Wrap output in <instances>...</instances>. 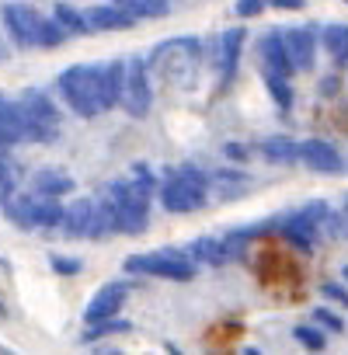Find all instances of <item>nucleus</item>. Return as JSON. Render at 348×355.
Listing matches in <instances>:
<instances>
[{
  "mask_svg": "<svg viewBox=\"0 0 348 355\" xmlns=\"http://www.w3.org/2000/svg\"><path fill=\"white\" fill-rule=\"evenodd\" d=\"M122 87H125V60H112L101 67V105L105 112L122 105Z\"/></svg>",
  "mask_w": 348,
  "mask_h": 355,
  "instance_id": "18",
  "label": "nucleus"
},
{
  "mask_svg": "<svg viewBox=\"0 0 348 355\" xmlns=\"http://www.w3.org/2000/svg\"><path fill=\"white\" fill-rule=\"evenodd\" d=\"M84 15H87L91 32H122V28H132L136 25V18L125 8H119L115 0H112V4H94Z\"/></svg>",
  "mask_w": 348,
  "mask_h": 355,
  "instance_id": "14",
  "label": "nucleus"
},
{
  "mask_svg": "<svg viewBox=\"0 0 348 355\" xmlns=\"http://www.w3.org/2000/svg\"><path fill=\"white\" fill-rule=\"evenodd\" d=\"M132 331V324L129 320H119V317H108V320H94V324H87V331H84V345H91V341H101V338H112V334H129Z\"/></svg>",
  "mask_w": 348,
  "mask_h": 355,
  "instance_id": "28",
  "label": "nucleus"
},
{
  "mask_svg": "<svg viewBox=\"0 0 348 355\" xmlns=\"http://www.w3.org/2000/svg\"><path fill=\"white\" fill-rule=\"evenodd\" d=\"M209 202V174L199 171L195 164H182V167H171L164 171V182H160V206L167 213H199Z\"/></svg>",
  "mask_w": 348,
  "mask_h": 355,
  "instance_id": "2",
  "label": "nucleus"
},
{
  "mask_svg": "<svg viewBox=\"0 0 348 355\" xmlns=\"http://www.w3.org/2000/svg\"><path fill=\"white\" fill-rule=\"evenodd\" d=\"M282 39H286V49H289V60H293L296 73H310L313 63H317V46H320L317 28H313V25L282 28Z\"/></svg>",
  "mask_w": 348,
  "mask_h": 355,
  "instance_id": "9",
  "label": "nucleus"
},
{
  "mask_svg": "<svg viewBox=\"0 0 348 355\" xmlns=\"http://www.w3.org/2000/svg\"><path fill=\"white\" fill-rule=\"evenodd\" d=\"M0 129H4L15 143L28 139V112L21 105V98H8V94H0Z\"/></svg>",
  "mask_w": 348,
  "mask_h": 355,
  "instance_id": "17",
  "label": "nucleus"
},
{
  "mask_svg": "<svg viewBox=\"0 0 348 355\" xmlns=\"http://www.w3.org/2000/svg\"><path fill=\"white\" fill-rule=\"evenodd\" d=\"M268 8H279V11H299V8H306V0H268Z\"/></svg>",
  "mask_w": 348,
  "mask_h": 355,
  "instance_id": "38",
  "label": "nucleus"
},
{
  "mask_svg": "<svg viewBox=\"0 0 348 355\" xmlns=\"http://www.w3.org/2000/svg\"><path fill=\"white\" fill-rule=\"evenodd\" d=\"M4 216L18 227V230H35V196H15L4 206Z\"/></svg>",
  "mask_w": 348,
  "mask_h": 355,
  "instance_id": "23",
  "label": "nucleus"
},
{
  "mask_svg": "<svg viewBox=\"0 0 348 355\" xmlns=\"http://www.w3.org/2000/svg\"><path fill=\"white\" fill-rule=\"evenodd\" d=\"M261 77H265V91H268V98L279 105V112H289V108H293L289 77H286V73H272V70H261Z\"/></svg>",
  "mask_w": 348,
  "mask_h": 355,
  "instance_id": "26",
  "label": "nucleus"
},
{
  "mask_svg": "<svg viewBox=\"0 0 348 355\" xmlns=\"http://www.w3.org/2000/svg\"><path fill=\"white\" fill-rule=\"evenodd\" d=\"M317 91H320V98H334V94L341 91V80H338V73H327V77L317 84Z\"/></svg>",
  "mask_w": 348,
  "mask_h": 355,
  "instance_id": "36",
  "label": "nucleus"
},
{
  "mask_svg": "<svg viewBox=\"0 0 348 355\" xmlns=\"http://www.w3.org/2000/svg\"><path fill=\"white\" fill-rule=\"evenodd\" d=\"M153 105V87H150V63L143 56H129L125 60V87H122V105L125 115L132 119H146Z\"/></svg>",
  "mask_w": 348,
  "mask_h": 355,
  "instance_id": "6",
  "label": "nucleus"
},
{
  "mask_svg": "<svg viewBox=\"0 0 348 355\" xmlns=\"http://www.w3.org/2000/svg\"><path fill=\"white\" fill-rule=\"evenodd\" d=\"M244 42H247V32L244 28H227L220 35V56H216V67H220V84L227 87L241 67V53H244Z\"/></svg>",
  "mask_w": 348,
  "mask_h": 355,
  "instance_id": "12",
  "label": "nucleus"
},
{
  "mask_svg": "<svg viewBox=\"0 0 348 355\" xmlns=\"http://www.w3.org/2000/svg\"><path fill=\"white\" fill-rule=\"evenodd\" d=\"M112 209H115V220H119V234H143L146 223H150V199H153V189L136 182V178L129 174L125 182H112L105 189Z\"/></svg>",
  "mask_w": 348,
  "mask_h": 355,
  "instance_id": "3",
  "label": "nucleus"
},
{
  "mask_svg": "<svg viewBox=\"0 0 348 355\" xmlns=\"http://www.w3.org/2000/svg\"><path fill=\"white\" fill-rule=\"evenodd\" d=\"M94 213H98V199H73L63 213V234L80 241L94 234Z\"/></svg>",
  "mask_w": 348,
  "mask_h": 355,
  "instance_id": "13",
  "label": "nucleus"
},
{
  "mask_svg": "<svg viewBox=\"0 0 348 355\" xmlns=\"http://www.w3.org/2000/svg\"><path fill=\"white\" fill-rule=\"evenodd\" d=\"M299 164L313 174H341L345 171L341 150L327 139H303L299 143Z\"/></svg>",
  "mask_w": 348,
  "mask_h": 355,
  "instance_id": "10",
  "label": "nucleus"
},
{
  "mask_svg": "<svg viewBox=\"0 0 348 355\" xmlns=\"http://www.w3.org/2000/svg\"><path fill=\"white\" fill-rule=\"evenodd\" d=\"M21 105L28 112V139L32 143H53L60 136V112L46 91H25Z\"/></svg>",
  "mask_w": 348,
  "mask_h": 355,
  "instance_id": "7",
  "label": "nucleus"
},
{
  "mask_svg": "<svg viewBox=\"0 0 348 355\" xmlns=\"http://www.w3.org/2000/svg\"><path fill=\"white\" fill-rule=\"evenodd\" d=\"M320 46H324V53L331 56V63L334 67H348V25H327V28H320Z\"/></svg>",
  "mask_w": 348,
  "mask_h": 355,
  "instance_id": "20",
  "label": "nucleus"
},
{
  "mask_svg": "<svg viewBox=\"0 0 348 355\" xmlns=\"http://www.w3.org/2000/svg\"><path fill=\"white\" fill-rule=\"evenodd\" d=\"M341 275H345V282H348V265H345V272H341Z\"/></svg>",
  "mask_w": 348,
  "mask_h": 355,
  "instance_id": "40",
  "label": "nucleus"
},
{
  "mask_svg": "<svg viewBox=\"0 0 348 355\" xmlns=\"http://www.w3.org/2000/svg\"><path fill=\"white\" fill-rule=\"evenodd\" d=\"M32 192L63 199V196L73 192V178H70L63 167H39V171L32 174Z\"/></svg>",
  "mask_w": 348,
  "mask_h": 355,
  "instance_id": "16",
  "label": "nucleus"
},
{
  "mask_svg": "<svg viewBox=\"0 0 348 355\" xmlns=\"http://www.w3.org/2000/svg\"><path fill=\"white\" fill-rule=\"evenodd\" d=\"M63 206L60 199L53 196H39L35 192V230H53V227H63Z\"/></svg>",
  "mask_w": 348,
  "mask_h": 355,
  "instance_id": "24",
  "label": "nucleus"
},
{
  "mask_svg": "<svg viewBox=\"0 0 348 355\" xmlns=\"http://www.w3.org/2000/svg\"><path fill=\"white\" fill-rule=\"evenodd\" d=\"M261 157L268 164H296L299 160V143L289 136H268L261 143Z\"/></svg>",
  "mask_w": 348,
  "mask_h": 355,
  "instance_id": "21",
  "label": "nucleus"
},
{
  "mask_svg": "<svg viewBox=\"0 0 348 355\" xmlns=\"http://www.w3.org/2000/svg\"><path fill=\"white\" fill-rule=\"evenodd\" d=\"M4 28H8V35L18 49H32V46H39L42 15L28 4H8L4 8Z\"/></svg>",
  "mask_w": 348,
  "mask_h": 355,
  "instance_id": "8",
  "label": "nucleus"
},
{
  "mask_svg": "<svg viewBox=\"0 0 348 355\" xmlns=\"http://www.w3.org/2000/svg\"><path fill=\"white\" fill-rule=\"evenodd\" d=\"M49 265H53V272H60V275H77V272L84 268L77 258H63V254H49Z\"/></svg>",
  "mask_w": 348,
  "mask_h": 355,
  "instance_id": "34",
  "label": "nucleus"
},
{
  "mask_svg": "<svg viewBox=\"0 0 348 355\" xmlns=\"http://www.w3.org/2000/svg\"><path fill=\"white\" fill-rule=\"evenodd\" d=\"M146 63H150L153 77L192 91L199 80V70H202V42L199 39H167V42L153 46Z\"/></svg>",
  "mask_w": 348,
  "mask_h": 355,
  "instance_id": "1",
  "label": "nucleus"
},
{
  "mask_svg": "<svg viewBox=\"0 0 348 355\" xmlns=\"http://www.w3.org/2000/svg\"><path fill=\"white\" fill-rule=\"evenodd\" d=\"M67 35H70V32H67L56 18H42V32H39V46H42V49H56V46H63Z\"/></svg>",
  "mask_w": 348,
  "mask_h": 355,
  "instance_id": "31",
  "label": "nucleus"
},
{
  "mask_svg": "<svg viewBox=\"0 0 348 355\" xmlns=\"http://www.w3.org/2000/svg\"><path fill=\"white\" fill-rule=\"evenodd\" d=\"M11 146H15V139H11V136H8L4 129H0V157H4V153H8Z\"/></svg>",
  "mask_w": 348,
  "mask_h": 355,
  "instance_id": "39",
  "label": "nucleus"
},
{
  "mask_svg": "<svg viewBox=\"0 0 348 355\" xmlns=\"http://www.w3.org/2000/svg\"><path fill=\"white\" fill-rule=\"evenodd\" d=\"M265 8H268V0H237V4H234L237 18H258Z\"/></svg>",
  "mask_w": 348,
  "mask_h": 355,
  "instance_id": "35",
  "label": "nucleus"
},
{
  "mask_svg": "<svg viewBox=\"0 0 348 355\" xmlns=\"http://www.w3.org/2000/svg\"><path fill=\"white\" fill-rule=\"evenodd\" d=\"M320 296H324V300H331V303H338V306H345V310H348V289H345V286H341V282H327V279H324V282H320Z\"/></svg>",
  "mask_w": 348,
  "mask_h": 355,
  "instance_id": "33",
  "label": "nucleus"
},
{
  "mask_svg": "<svg viewBox=\"0 0 348 355\" xmlns=\"http://www.w3.org/2000/svg\"><path fill=\"white\" fill-rule=\"evenodd\" d=\"M293 338L303 345V348H310V352H324L327 348V331L313 320V324H296L293 327Z\"/></svg>",
  "mask_w": 348,
  "mask_h": 355,
  "instance_id": "29",
  "label": "nucleus"
},
{
  "mask_svg": "<svg viewBox=\"0 0 348 355\" xmlns=\"http://www.w3.org/2000/svg\"><path fill=\"white\" fill-rule=\"evenodd\" d=\"M53 18L70 32V35H91V25H87V15L77 11L73 4H67V0H60V4L53 8Z\"/></svg>",
  "mask_w": 348,
  "mask_h": 355,
  "instance_id": "25",
  "label": "nucleus"
},
{
  "mask_svg": "<svg viewBox=\"0 0 348 355\" xmlns=\"http://www.w3.org/2000/svg\"><path fill=\"white\" fill-rule=\"evenodd\" d=\"M125 272L150 275V279H171V282H192L199 275V261L189 251L160 248V251H143V254L125 258Z\"/></svg>",
  "mask_w": 348,
  "mask_h": 355,
  "instance_id": "5",
  "label": "nucleus"
},
{
  "mask_svg": "<svg viewBox=\"0 0 348 355\" xmlns=\"http://www.w3.org/2000/svg\"><path fill=\"white\" fill-rule=\"evenodd\" d=\"M251 185V178L244 174V171H213L209 174V192L216 196V199H223V202H230V199H237L244 189Z\"/></svg>",
  "mask_w": 348,
  "mask_h": 355,
  "instance_id": "19",
  "label": "nucleus"
},
{
  "mask_svg": "<svg viewBox=\"0 0 348 355\" xmlns=\"http://www.w3.org/2000/svg\"><path fill=\"white\" fill-rule=\"evenodd\" d=\"M15 192H18V171L0 157V209L15 199Z\"/></svg>",
  "mask_w": 348,
  "mask_h": 355,
  "instance_id": "30",
  "label": "nucleus"
},
{
  "mask_svg": "<svg viewBox=\"0 0 348 355\" xmlns=\"http://www.w3.org/2000/svg\"><path fill=\"white\" fill-rule=\"evenodd\" d=\"M261 70L286 73V77L296 73V67H293V60H289V49H286V39H282V28H272V32L261 39Z\"/></svg>",
  "mask_w": 348,
  "mask_h": 355,
  "instance_id": "15",
  "label": "nucleus"
},
{
  "mask_svg": "<svg viewBox=\"0 0 348 355\" xmlns=\"http://www.w3.org/2000/svg\"><path fill=\"white\" fill-rule=\"evenodd\" d=\"M125 296H129V282H122V279L105 282V286L91 296V303H87V310H84V320H87V324H94V320L119 317V310L125 306Z\"/></svg>",
  "mask_w": 348,
  "mask_h": 355,
  "instance_id": "11",
  "label": "nucleus"
},
{
  "mask_svg": "<svg viewBox=\"0 0 348 355\" xmlns=\"http://www.w3.org/2000/svg\"><path fill=\"white\" fill-rule=\"evenodd\" d=\"M63 101L70 105L73 115L80 119H94L105 112L101 105V67L94 63H77V67H67L56 80Z\"/></svg>",
  "mask_w": 348,
  "mask_h": 355,
  "instance_id": "4",
  "label": "nucleus"
},
{
  "mask_svg": "<svg viewBox=\"0 0 348 355\" xmlns=\"http://www.w3.org/2000/svg\"><path fill=\"white\" fill-rule=\"evenodd\" d=\"M223 150H227V157H230V160H241V164H244V160L251 157V150H247L244 143H227Z\"/></svg>",
  "mask_w": 348,
  "mask_h": 355,
  "instance_id": "37",
  "label": "nucleus"
},
{
  "mask_svg": "<svg viewBox=\"0 0 348 355\" xmlns=\"http://www.w3.org/2000/svg\"><path fill=\"white\" fill-rule=\"evenodd\" d=\"M313 320H317L327 334H341V331H345V320H341L331 306H317V310H313Z\"/></svg>",
  "mask_w": 348,
  "mask_h": 355,
  "instance_id": "32",
  "label": "nucleus"
},
{
  "mask_svg": "<svg viewBox=\"0 0 348 355\" xmlns=\"http://www.w3.org/2000/svg\"><path fill=\"white\" fill-rule=\"evenodd\" d=\"M119 8H125L136 21L139 18H167L171 15V0H115Z\"/></svg>",
  "mask_w": 348,
  "mask_h": 355,
  "instance_id": "27",
  "label": "nucleus"
},
{
  "mask_svg": "<svg viewBox=\"0 0 348 355\" xmlns=\"http://www.w3.org/2000/svg\"><path fill=\"white\" fill-rule=\"evenodd\" d=\"M199 265H227V251H223V237H199L185 248Z\"/></svg>",
  "mask_w": 348,
  "mask_h": 355,
  "instance_id": "22",
  "label": "nucleus"
}]
</instances>
